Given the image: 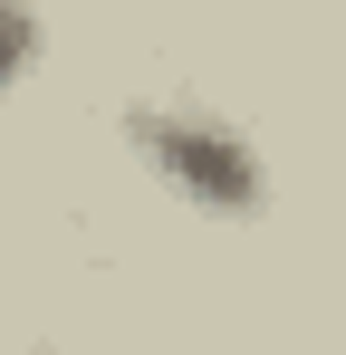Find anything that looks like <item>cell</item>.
I'll use <instances>...</instances> for the list:
<instances>
[{"mask_svg":"<svg viewBox=\"0 0 346 355\" xmlns=\"http://www.w3.org/2000/svg\"><path fill=\"white\" fill-rule=\"evenodd\" d=\"M125 144H135V164L164 182V192H183L192 211H260L270 202V164H260V144L240 135L231 116H212V106H183V96H164V106H125Z\"/></svg>","mask_w":346,"mask_h":355,"instance_id":"6da1fadb","label":"cell"},{"mask_svg":"<svg viewBox=\"0 0 346 355\" xmlns=\"http://www.w3.org/2000/svg\"><path fill=\"white\" fill-rule=\"evenodd\" d=\"M39 67V10L29 0H0V87Z\"/></svg>","mask_w":346,"mask_h":355,"instance_id":"7a4b0ae2","label":"cell"}]
</instances>
